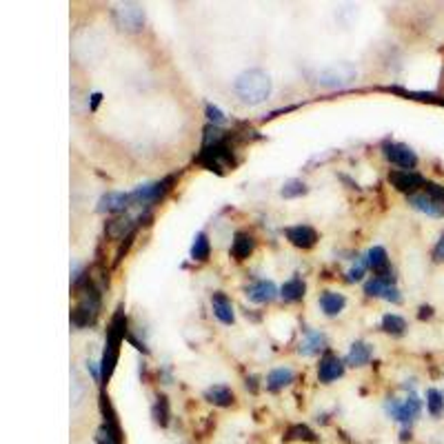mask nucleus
<instances>
[{
    "instance_id": "obj_1",
    "label": "nucleus",
    "mask_w": 444,
    "mask_h": 444,
    "mask_svg": "<svg viewBox=\"0 0 444 444\" xmlns=\"http://www.w3.org/2000/svg\"><path fill=\"white\" fill-rule=\"evenodd\" d=\"M233 89L245 105H260L271 94V78L262 69H247L236 78Z\"/></svg>"
},
{
    "instance_id": "obj_2",
    "label": "nucleus",
    "mask_w": 444,
    "mask_h": 444,
    "mask_svg": "<svg viewBox=\"0 0 444 444\" xmlns=\"http://www.w3.org/2000/svg\"><path fill=\"white\" fill-rule=\"evenodd\" d=\"M355 78H358V69L351 63H333L318 71V83L329 89L351 85Z\"/></svg>"
},
{
    "instance_id": "obj_3",
    "label": "nucleus",
    "mask_w": 444,
    "mask_h": 444,
    "mask_svg": "<svg viewBox=\"0 0 444 444\" xmlns=\"http://www.w3.org/2000/svg\"><path fill=\"white\" fill-rule=\"evenodd\" d=\"M196 163L203 165L207 171L222 173V167L233 165V156H231V149L227 147V143H222L216 147H203V151H200V156L196 158Z\"/></svg>"
},
{
    "instance_id": "obj_4",
    "label": "nucleus",
    "mask_w": 444,
    "mask_h": 444,
    "mask_svg": "<svg viewBox=\"0 0 444 444\" xmlns=\"http://www.w3.org/2000/svg\"><path fill=\"white\" fill-rule=\"evenodd\" d=\"M113 20L123 31H140L145 25V9L136 3H125L113 9Z\"/></svg>"
},
{
    "instance_id": "obj_5",
    "label": "nucleus",
    "mask_w": 444,
    "mask_h": 444,
    "mask_svg": "<svg viewBox=\"0 0 444 444\" xmlns=\"http://www.w3.org/2000/svg\"><path fill=\"white\" fill-rule=\"evenodd\" d=\"M420 400H418V395H409L407 400H389L387 402V411H389V415L393 418V420H398V422H402V425H411V422L418 418V413H420Z\"/></svg>"
},
{
    "instance_id": "obj_6",
    "label": "nucleus",
    "mask_w": 444,
    "mask_h": 444,
    "mask_svg": "<svg viewBox=\"0 0 444 444\" xmlns=\"http://www.w3.org/2000/svg\"><path fill=\"white\" fill-rule=\"evenodd\" d=\"M385 158L389 160L391 165L400 167V169H409L413 171V167L418 165V156L415 151L409 147V145H402V143H385Z\"/></svg>"
},
{
    "instance_id": "obj_7",
    "label": "nucleus",
    "mask_w": 444,
    "mask_h": 444,
    "mask_svg": "<svg viewBox=\"0 0 444 444\" xmlns=\"http://www.w3.org/2000/svg\"><path fill=\"white\" fill-rule=\"evenodd\" d=\"M173 183V178L169 176V178H165V180H160V183H151V185H140L133 193H131V200L136 205H153L156 200H160L165 193H167V189H169V185Z\"/></svg>"
},
{
    "instance_id": "obj_8",
    "label": "nucleus",
    "mask_w": 444,
    "mask_h": 444,
    "mask_svg": "<svg viewBox=\"0 0 444 444\" xmlns=\"http://www.w3.org/2000/svg\"><path fill=\"white\" fill-rule=\"evenodd\" d=\"M389 183H391L398 191H402V193H409V196H411L415 189L425 187V185H427V180L422 178L418 171L398 169V171H391V173H389Z\"/></svg>"
},
{
    "instance_id": "obj_9",
    "label": "nucleus",
    "mask_w": 444,
    "mask_h": 444,
    "mask_svg": "<svg viewBox=\"0 0 444 444\" xmlns=\"http://www.w3.org/2000/svg\"><path fill=\"white\" fill-rule=\"evenodd\" d=\"M285 236H287V240L291 242V245L298 247V249H311V247H316V242H318V231L313 227H309V225L287 227Z\"/></svg>"
},
{
    "instance_id": "obj_10",
    "label": "nucleus",
    "mask_w": 444,
    "mask_h": 444,
    "mask_svg": "<svg viewBox=\"0 0 444 444\" xmlns=\"http://www.w3.org/2000/svg\"><path fill=\"white\" fill-rule=\"evenodd\" d=\"M133 203L131 193L125 191H109L98 200V211L100 213H123Z\"/></svg>"
},
{
    "instance_id": "obj_11",
    "label": "nucleus",
    "mask_w": 444,
    "mask_h": 444,
    "mask_svg": "<svg viewBox=\"0 0 444 444\" xmlns=\"http://www.w3.org/2000/svg\"><path fill=\"white\" fill-rule=\"evenodd\" d=\"M365 293L371 296V298H385V300L393 302V305H400V300H402L395 285H389V282L380 280V278H375V276L365 285Z\"/></svg>"
},
{
    "instance_id": "obj_12",
    "label": "nucleus",
    "mask_w": 444,
    "mask_h": 444,
    "mask_svg": "<svg viewBox=\"0 0 444 444\" xmlns=\"http://www.w3.org/2000/svg\"><path fill=\"white\" fill-rule=\"evenodd\" d=\"M342 373H345V362H342L338 355L327 353L325 358L320 360V367H318V378H320V382H325V385H329V382L342 378Z\"/></svg>"
},
{
    "instance_id": "obj_13",
    "label": "nucleus",
    "mask_w": 444,
    "mask_h": 444,
    "mask_svg": "<svg viewBox=\"0 0 444 444\" xmlns=\"http://www.w3.org/2000/svg\"><path fill=\"white\" fill-rule=\"evenodd\" d=\"M278 296V289L271 280H258L247 289V298L256 305H265V302H271Z\"/></svg>"
},
{
    "instance_id": "obj_14",
    "label": "nucleus",
    "mask_w": 444,
    "mask_h": 444,
    "mask_svg": "<svg viewBox=\"0 0 444 444\" xmlns=\"http://www.w3.org/2000/svg\"><path fill=\"white\" fill-rule=\"evenodd\" d=\"M409 205L422 213L433 216V218H444V205H438L433 198H429L427 193H411L409 196Z\"/></svg>"
},
{
    "instance_id": "obj_15",
    "label": "nucleus",
    "mask_w": 444,
    "mask_h": 444,
    "mask_svg": "<svg viewBox=\"0 0 444 444\" xmlns=\"http://www.w3.org/2000/svg\"><path fill=\"white\" fill-rule=\"evenodd\" d=\"M211 307H213V313L216 318L222 322V325H233V320H236V313H233V305H231V300L225 296V293H213L211 296Z\"/></svg>"
},
{
    "instance_id": "obj_16",
    "label": "nucleus",
    "mask_w": 444,
    "mask_h": 444,
    "mask_svg": "<svg viewBox=\"0 0 444 444\" xmlns=\"http://www.w3.org/2000/svg\"><path fill=\"white\" fill-rule=\"evenodd\" d=\"M136 227V218L133 216H120V218H113L111 222H107V236L111 240H123L125 236H129Z\"/></svg>"
},
{
    "instance_id": "obj_17",
    "label": "nucleus",
    "mask_w": 444,
    "mask_h": 444,
    "mask_svg": "<svg viewBox=\"0 0 444 444\" xmlns=\"http://www.w3.org/2000/svg\"><path fill=\"white\" fill-rule=\"evenodd\" d=\"M371 355H373V347L367 345V342L358 340L351 345V351L347 355V365L349 367H365L367 362L371 360Z\"/></svg>"
},
{
    "instance_id": "obj_18",
    "label": "nucleus",
    "mask_w": 444,
    "mask_h": 444,
    "mask_svg": "<svg viewBox=\"0 0 444 444\" xmlns=\"http://www.w3.org/2000/svg\"><path fill=\"white\" fill-rule=\"evenodd\" d=\"M345 305H347V298L342 293L325 291L320 296V307H322V311H325V316H329V318L338 316L342 309H345Z\"/></svg>"
},
{
    "instance_id": "obj_19",
    "label": "nucleus",
    "mask_w": 444,
    "mask_h": 444,
    "mask_svg": "<svg viewBox=\"0 0 444 444\" xmlns=\"http://www.w3.org/2000/svg\"><path fill=\"white\" fill-rule=\"evenodd\" d=\"M327 340L325 335H322L320 331H313V329H307L305 331V340H302V345L298 349L300 355H316L320 349H325Z\"/></svg>"
},
{
    "instance_id": "obj_20",
    "label": "nucleus",
    "mask_w": 444,
    "mask_h": 444,
    "mask_svg": "<svg viewBox=\"0 0 444 444\" xmlns=\"http://www.w3.org/2000/svg\"><path fill=\"white\" fill-rule=\"evenodd\" d=\"M305 291H307L305 280H302L300 276H293L291 280H287L285 285H282L280 296H282V300H287V302H298V300L305 298Z\"/></svg>"
},
{
    "instance_id": "obj_21",
    "label": "nucleus",
    "mask_w": 444,
    "mask_h": 444,
    "mask_svg": "<svg viewBox=\"0 0 444 444\" xmlns=\"http://www.w3.org/2000/svg\"><path fill=\"white\" fill-rule=\"evenodd\" d=\"M293 371L289 369V367H278V369H273L269 375H267V389L269 391H280V389H285V387H289L291 382H293Z\"/></svg>"
},
{
    "instance_id": "obj_22",
    "label": "nucleus",
    "mask_w": 444,
    "mask_h": 444,
    "mask_svg": "<svg viewBox=\"0 0 444 444\" xmlns=\"http://www.w3.org/2000/svg\"><path fill=\"white\" fill-rule=\"evenodd\" d=\"M253 247H256L253 238H251L249 233H242V231H240V233H236V236H233L231 256H233L236 260H247V258L251 256Z\"/></svg>"
},
{
    "instance_id": "obj_23",
    "label": "nucleus",
    "mask_w": 444,
    "mask_h": 444,
    "mask_svg": "<svg viewBox=\"0 0 444 444\" xmlns=\"http://www.w3.org/2000/svg\"><path fill=\"white\" fill-rule=\"evenodd\" d=\"M205 398H207V402H211V405H216V407H229L233 402V391L225 385H216V387H209L205 391Z\"/></svg>"
},
{
    "instance_id": "obj_24",
    "label": "nucleus",
    "mask_w": 444,
    "mask_h": 444,
    "mask_svg": "<svg viewBox=\"0 0 444 444\" xmlns=\"http://www.w3.org/2000/svg\"><path fill=\"white\" fill-rule=\"evenodd\" d=\"M211 253V245H209V238L207 233L200 231L196 238H193V245H191V260L196 262H205Z\"/></svg>"
},
{
    "instance_id": "obj_25",
    "label": "nucleus",
    "mask_w": 444,
    "mask_h": 444,
    "mask_svg": "<svg viewBox=\"0 0 444 444\" xmlns=\"http://www.w3.org/2000/svg\"><path fill=\"white\" fill-rule=\"evenodd\" d=\"M365 260H367L369 269H373L375 273L389 269V258H387V251L382 249V247H373V249H369Z\"/></svg>"
},
{
    "instance_id": "obj_26",
    "label": "nucleus",
    "mask_w": 444,
    "mask_h": 444,
    "mask_svg": "<svg viewBox=\"0 0 444 444\" xmlns=\"http://www.w3.org/2000/svg\"><path fill=\"white\" fill-rule=\"evenodd\" d=\"M382 329L391 335H402L407 329V320L402 316H395V313H387L385 318H382Z\"/></svg>"
},
{
    "instance_id": "obj_27",
    "label": "nucleus",
    "mask_w": 444,
    "mask_h": 444,
    "mask_svg": "<svg viewBox=\"0 0 444 444\" xmlns=\"http://www.w3.org/2000/svg\"><path fill=\"white\" fill-rule=\"evenodd\" d=\"M94 322H96V313H91L89 309L80 307V305H76V307L71 309V325H74V327L83 329V327L94 325Z\"/></svg>"
},
{
    "instance_id": "obj_28",
    "label": "nucleus",
    "mask_w": 444,
    "mask_h": 444,
    "mask_svg": "<svg viewBox=\"0 0 444 444\" xmlns=\"http://www.w3.org/2000/svg\"><path fill=\"white\" fill-rule=\"evenodd\" d=\"M227 143V131H222L216 125H207L205 127V136H203V147H216Z\"/></svg>"
},
{
    "instance_id": "obj_29",
    "label": "nucleus",
    "mask_w": 444,
    "mask_h": 444,
    "mask_svg": "<svg viewBox=\"0 0 444 444\" xmlns=\"http://www.w3.org/2000/svg\"><path fill=\"white\" fill-rule=\"evenodd\" d=\"M427 409L433 418H438L444 411V393L438 389H429L427 391Z\"/></svg>"
},
{
    "instance_id": "obj_30",
    "label": "nucleus",
    "mask_w": 444,
    "mask_h": 444,
    "mask_svg": "<svg viewBox=\"0 0 444 444\" xmlns=\"http://www.w3.org/2000/svg\"><path fill=\"white\" fill-rule=\"evenodd\" d=\"M153 418L160 427H167L169 425V402L165 395H158L156 400V407H153Z\"/></svg>"
},
{
    "instance_id": "obj_31",
    "label": "nucleus",
    "mask_w": 444,
    "mask_h": 444,
    "mask_svg": "<svg viewBox=\"0 0 444 444\" xmlns=\"http://www.w3.org/2000/svg\"><path fill=\"white\" fill-rule=\"evenodd\" d=\"M309 189H307V185L302 183V180H287L285 185H282V189H280V193H282V198H300V196H305Z\"/></svg>"
},
{
    "instance_id": "obj_32",
    "label": "nucleus",
    "mask_w": 444,
    "mask_h": 444,
    "mask_svg": "<svg viewBox=\"0 0 444 444\" xmlns=\"http://www.w3.org/2000/svg\"><path fill=\"white\" fill-rule=\"evenodd\" d=\"M287 438H289V440H307V442H313V440H316L313 431H311L309 427H305V425H296V427H291V429L287 431Z\"/></svg>"
},
{
    "instance_id": "obj_33",
    "label": "nucleus",
    "mask_w": 444,
    "mask_h": 444,
    "mask_svg": "<svg viewBox=\"0 0 444 444\" xmlns=\"http://www.w3.org/2000/svg\"><path fill=\"white\" fill-rule=\"evenodd\" d=\"M367 267H369V265H367V260H365V258H360V260L355 262V265L349 269V273H347V276H349V280H351V282H358V280H362V276H365Z\"/></svg>"
},
{
    "instance_id": "obj_34",
    "label": "nucleus",
    "mask_w": 444,
    "mask_h": 444,
    "mask_svg": "<svg viewBox=\"0 0 444 444\" xmlns=\"http://www.w3.org/2000/svg\"><path fill=\"white\" fill-rule=\"evenodd\" d=\"M425 189H427V196L433 198L438 205H444V187H442V185H438V183H427Z\"/></svg>"
},
{
    "instance_id": "obj_35",
    "label": "nucleus",
    "mask_w": 444,
    "mask_h": 444,
    "mask_svg": "<svg viewBox=\"0 0 444 444\" xmlns=\"http://www.w3.org/2000/svg\"><path fill=\"white\" fill-rule=\"evenodd\" d=\"M207 118H209V125H225V113H222L216 105H207Z\"/></svg>"
},
{
    "instance_id": "obj_36",
    "label": "nucleus",
    "mask_w": 444,
    "mask_h": 444,
    "mask_svg": "<svg viewBox=\"0 0 444 444\" xmlns=\"http://www.w3.org/2000/svg\"><path fill=\"white\" fill-rule=\"evenodd\" d=\"M433 260L435 262H444V233L440 236L438 245L433 247Z\"/></svg>"
},
{
    "instance_id": "obj_37",
    "label": "nucleus",
    "mask_w": 444,
    "mask_h": 444,
    "mask_svg": "<svg viewBox=\"0 0 444 444\" xmlns=\"http://www.w3.org/2000/svg\"><path fill=\"white\" fill-rule=\"evenodd\" d=\"M80 398H83V387H80V382H78V380H74V393H71L74 405H78Z\"/></svg>"
},
{
    "instance_id": "obj_38",
    "label": "nucleus",
    "mask_w": 444,
    "mask_h": 444,
    "mask_svg": "<svg viewBox=\"0 0 444 444\" xmlns=\"http://www.w3.org/2000/svg\"><path fill=\"white\" fill-rule=\"evenodd\" d=\"M87 369L91 371V375H94V380H96V382L103 380V375H100V373H98V369H96V362H87Z\"/></svg>"
},
{
    "instance_id": "obj_39",
    "label": "nucleus",
    "mask_w": 444,
    "mask_h": 444,
    "mask_svg": "<svg viewBox=\"0 0 444 444\" xmlns=\"http://www.w3.org/2000/svg\"><path fill=\"white\" fill-rule=\"evenodd\" d=\"M100 98H103L100 94H94V96H91V109H94V111H96V107H98V103H100Z\"/></svg>"
},
{
    "instance_id": "obj_40",
    "label": "nucleus",
    "mask_w": 444,
    "mask_h": 444,
    "mask_svg": "<svg viewBox=\"0 0 444 444\" xmlns=\"http://www.w3.org/2000/svg\"><path fill=\"white\" fill-rule=\"evenodd\" d=\"M431 316V307H422L420 309V318H429Z\"/></svg>"
}]
</instances>
